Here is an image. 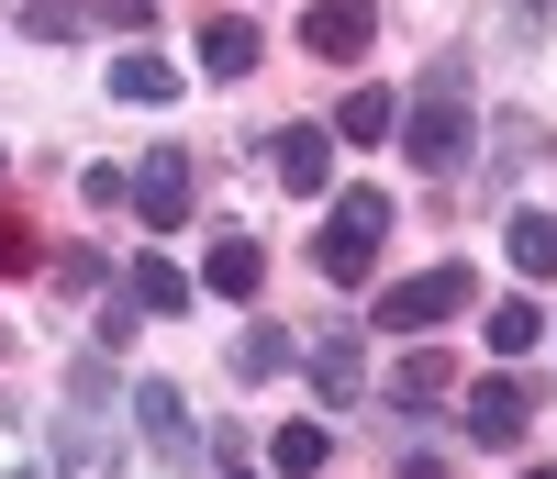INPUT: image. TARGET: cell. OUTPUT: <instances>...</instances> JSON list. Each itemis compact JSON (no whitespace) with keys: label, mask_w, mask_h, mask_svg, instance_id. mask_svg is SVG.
Here are the masks:
<instances>
[{"label":"cell","mask_w":557,"mask_h":479,"mask_svg":"<svg viewBox=\"0 0 557 479\" xmlns=\"http://www.w3.org/2000/svg\"><path fill=\"white\" fill-rule=\"evenodd\" d=\"M469 146H480L469 78H457V67H435V78H424V101L401 112V157L424 168V179H457V168H469Z\"/></svg>","instance_id":"cell-1"},{"label":"cell","mask_w":557,"mask_h":479,"mask_svg":"<svg viewBox=\"0 0 557 479\" xmlns=\"http://www.w3.org/2000/svg\"><path fill=\"white\" fill-rule=\"evenodd\" d=\"M391 479H457V468H446V457H424V446H401V468H391Z\"/></svg>","instance_id":"cell-23"},{"label":"cell","mask_w":557,"mask_h":479,"mask_svg":"<svg viewBox=\"0 0 557 479\" xmlns=\"http://www.w3.org/2000/svg\"><path fill=\"white\" fill-rule=\"evenodd\" d=\"M446 391V357H401V402H435Z\"/></svg>","instance_id":"cell-22"},{"label":"cell","mask_w":557,"mask_h":479,"mask_svg":"<svg viewBox=\"0 0 557 479\" xmlns=\"http://www.w3.org/2000/svg\"><path fill=\"white\" fill-rule=\"evenodd\" d=\"M335 134H346V146H380V134H401V101H391V89H346Z\"/></svg>","instance_id":"cell-14"},{"label":"cell","mask_w":557,"mask_h":479,"mask_svg":"<svg viewBox=\"0 0 557 479\" xmlns=\"http://www.w3.org/2000/svg\"><path fill=\"white\" fill-rule=\"evenodd\" d=\"M469 291H480L469 268H424V279H391V291H380V334H424V323H446V312H469Z\"/></svg>","instance_id":"cell-4"},{"label":"cell","mask_w":557,"mask_h":479,"mask_svg":"<svg viewBox=\"0 0 557 479\" xmlns=\"http://www.w3.org/2000/svg\"><path fill=\"white\" fill-rule=\"evenodd\" d=\"M134 312H190V279H178L168 257H134V291H123Z\"/></svg>","instance_id":"cell-16"},{"label":"cell","mask_w":557,"mask_h":479,"mask_svg":"<svg viewBox=\"0 0 557 479\" xmlns=\"http://www.w3.org/2000/svg\"><path fill=\"white\" fill-rule=\"evenodd\" d=\"M301 45H312V57H368V45H380V0H312V12H301Z\"/></svg>","instance_id":"cell-6"},{"label":"cell","mask_w":557,"mask_h":479,"mask_svg":"<svg viewBox=\"0 0 557 479\" xmlns=\"http://www.w3.org/2000/svg\"><path fill=\"white\" fill-rule=\"evenodd\" d=\"M201 279H212L223 302H257V279H268V246H257V234H212V257H201Z\"/></svg>","instance_id":"cell-10"},{"label":"cell","mask_w":557,"mask_h":479,"mask_svg":"<svg viewBox=\"0 0 557 479\" xmlns=\"http://www.w3.org/2000/svg\"><path fill=\"white\" fill-rule=\"evenodd\" d=\"M323 457H335L323 423H278V435H268V468H278V479H323Z\"/></svg>","instance_id":"cell-13"},{"label":"cell","mask_w":557,"mask_h":479,"mask_svg":"<svg viewBox=\"0 0 557 479\" xmlns=\"http://www.w3.org/2000/svg\"><path fill=\"white\" fill-rule=\"evenodd\" d=\"M89 23H112V34H146V23H157V0H89Z\"/></svg>","instance_id":"cell-21"},{"label":"cell","mask_w":557,"mask_h":479,"mask_svg":"<svg viewBox=\"0 0 557 479\" xmlns=\"http://www.w3.org/2000/svg\"><path fill=\"white\" fill-rule=\"evenodd\" d=\"M190 179H201L190 157H178V146H157L146 168H123V201H134V212H146V223L168 234V223H190V201H201V189H190Z\"/></svg>","instance_id":"cell-5"},{"label":"cell","mask_w":557,"mask_h":479,"mask_svg":"<svg viewBox=\"0 0 557 479\" xmlns=\"http://www.w3.org/2000/svg\"><path fill=\"white\" fill-rule=\"evenodd\" d=\"M101 446H112V357H78L57 413V468H101Z\"/></svg>","instance_id":"cell-3"},{"label":"cell","mask_w":557,"mask_h":479,"mask_svg":"<svg viewBox=\"0 0 557 479\" xmlns=\"http://www.w3.org/2000/svg\"><path fill=\"white\" fill-rule=\"evenodd\" d=\"M312 391H323V402H357V391H368V357H357V334H346V323H335V334H312Z\"/></svg>","instance_id":"cell-11"},{"label":"cell","mask_w":557,"mask_h":479,"mask_svg":"<svg viewBox=\"0 0 557 479\" xmlns=\"http://www.w3.org/2000/svg\"><path fill=\"white\" fill-rule=\"evenodd\" d=\"M12 479H45V468H12Z\"/></svg>","instance_id":"cell-26"},{"label":"cell","mask_w":557,"mask_h":479,"mask_svg":"<svg viewBox=\"0 0 557 479\" xmlns=\"http://www.w3.org/2000/svg\"><path fill=\"white\" fill-rule=\"evenodd\" d=\"M513 12H524V34H535V23H546V12H557V0H513Z\"/></svg>","instance_id":"cell-24"},{"label":"cell","mask_w":557,"mask_h":479,"mask_svg":"<svg viewBox=\"0 0 557 479\" xmlns=\"http://www.w3.org/2000/svg\"><path fill=\"white\" fill-rule=\"evenodd\" d=\"M23 34H34V45H67V34H89V0H23Z\"/></svg>","instance_id":"cell-18"},{"label":"cell","mask_w":557,"mask_h":479,"mask_svg":"<svg viewBox=\"0 0 557 479\" xmlns=\"http://www.w3.org/2000/svg\"><path fill=\"white\" fill-rule=\"evenodd\" d=\"M524 423H535V391H524V379H480V391H469V435H480V446H513Z\"/></svg>","instance_id":"cell-8"},{"label":"cell","mask_w":557,"mask_h":479,"mask_svg":"<svg viewBox=\"0 0 557 479\" xmlns=\"http://www.w3.org/2000/svg\"><path fill=\"white\" fill-rule=\"evenodd\" d=\"M112 101H146V112L178 101V67L168 57H112Z\"/></svg>","instance_id":"cell-15"},{"label":"cell","mask_w":557,"mask_h":479,"mask_svg":"<svg viewBox=\"0 0 557 479\" xmlns=\"http://www.w3.org/2000/svg\"><path fill=\"white\" fill-rule=\"evenodd\" d=\"M268 168H278V189H301V201H312L323 168H335V134H323V123H290V134L268 146Z\"/></svg>","instance_id":"cell-9"},{"label":"cell","mask_w":557,"mask_h":479,"mask_svg":"<svg viewBox=\"0 0 557 479\" xmlns=\"http://www.w3.org/2000/svg\"><path fill=\"white\" fill-rule=\"evenodd\" d=\"M134 423H146V446H157V457H178V468H201V457H212V446L190 435V402H178L168 379H146V391H134Z\"/></svg>","instance_id":"cell-7"},{"label":"cell","mask_w":557,"mask_h":479,"mask_svg":"<svg viewBox=\"0 0 557 479\" xmlns=\"http://www.w3.org/2000/svg\"><path fill=\"white\" fill-rule=\"evenodd\" d=\"M535 334H546V312H535V302H502V312H491V357H524Z\"/></svg>","instance_id":"cell-20"},{"label":"cell","mask_w":557,"mask_h":479,"mask_svg":"<svg viewBox=\"0 0 557 479\" xmlns=\"http://www.w3.org/2000/svg\"><path fill=\"white\" fill-rule=\"evenodd\" d=\"M380 234H391V189H380V179H357L346 201H335V223L312 234V268L357 291V279H368V257H380Z\"/></svg>","instance_id":"cell-2"},{"label":"cell","mask_w":557,"mask_h":479,"mask_svg":"<svg viewBox=\"0 0 557 479\" xmlns=\"http://www.w3.org/2000/svg\"><path fill=\"white\" fill-rule=\"evenodd\" d=\"M290 368V334L278 323H246V346H235V379H278Z\"/></svg>","instance_id":"cell-19"},{"label":"cell","mask_w":557,"mask_h":479,"mask_svg":"<svg viewBox=\"0 0 557 479\" xmlns=\"http://www.w3.org/2000/svg\"><path fill=\"white\" fill-rule=\"evenodd\" d=\"M201 67H212V78H246V67H257V23H246V12H212V23H201Z\"/></svg>","instance_id":"cell-12"},{"label":"cell","mask_w":557,"mask_h":479,"mask_svg":"<svg viewBox=\"0 0 557 479\" xmlns=\"http://www.w3.org/2000/svg\"><path fill=\"white\" fill-rule=\"evenodd\" d=\"M223 479H257V468H235V457H223Z\"/></svg>","instance_id":"cell-25"},{"label":"cell","mask_w":557,"mask_h":479,"mask_svg":"<svg viewBox=\"0 0 557 479\" xmlns=\"http://www.w3.org/2000/svg\"><path fill=\"white\" fill-rule=\"evenodd\" d=\"M513 268L524 279H557V223L546 212H513Z\"/></svg>","instance_id":"cell-17"}]
</instances>
